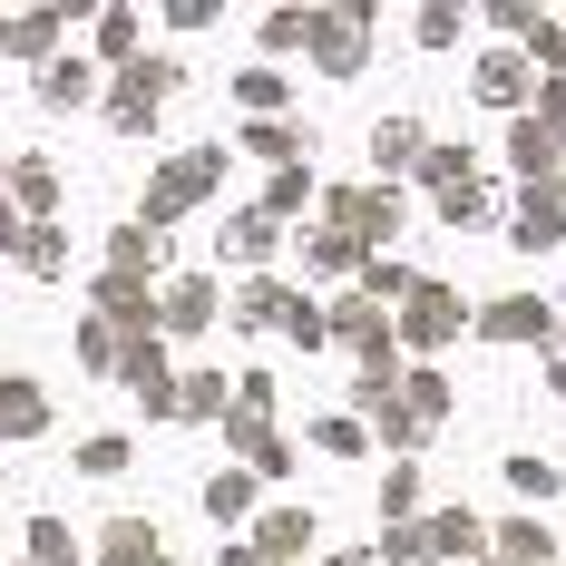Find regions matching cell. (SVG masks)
<instances>
[{
  "mask_svg": "<svg viewBox=\"0 0 566 566\" xmlns=\"http://www.w3.org/2000/svg\"><path fill=\"white\" fill-rule=\"evenodd\" d=\"M147 557H157L147 527H108V566H147Z\"/></svg>",
  "mask_w": 566,
  "mask_h": 566,
  "instance_id": "6da1fadb",
  "label": "cell"
}]
</instances>
